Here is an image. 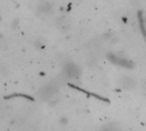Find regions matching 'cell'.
Returning <instances> with one entry per match:
<instances>
[{
    "label": "cell",
    "instance_id": "6da1fadb",
    "mask_svg": "<svg viewBox=\"0 0 146 131\" xmlns=\"http://www.w3.org/2000/svg\"><path fill=\"white\" fill-rule=\"evenodd\" d=\"M109 60L110 62H112L113 63L115 64H117V65H120L121 67H124V68H127V69H132L133 67V64L132 62L127 60V59H123V58H120L115 55H109Z\"/></svg>",
    "mask_w": 146,
    "mask_h": 131
},
{
    "label": "cell",
    "instance_id": "7a4b0ae2",
    "mask_svg": "<svg viewBox=\"0 0 146 131\" xmlns=\"http://www.w3.org/2000/svg\"><path fill=\"white\" fill-rule=\"evenodd\" d=\"M65 72L67 73V75L70 77H74V76H77L78 74H79V70L77 69L76 66L74 65H68L66 70H65Z\"/></svg>",
    "mask_w": 146,
    "mask_h": 131
},
{
    "label": "cell",
    "instance_id": "3957f363",
    "mask_svg": "<svg viewBox=\"0 0 146 131\" xmlns=\"http://www.w3.org/2000/svg\"><path fill=\"white\" fill-rule=\"evenodd\" d=\"M122 86L127 88H132L134 86V81L129 77H124L122 79Z\"/></svg>",
    "mask_w": 146,
    "mask_h": 131
},
{
    "label": "cell",
    "instance_id": "277c9868",
    "mask_svg": "<svg viewBox=\"0 0 146 131\" xmlns=\"http://www.w3.org/2000/svg\"><path fill=\"white\" fill-rule=\"evenodd\" d=\"M40 94L44 99H47V98H50V96L54 94V90H51V88L46 87L42 89V92L40 91Z\"/></svg>",
    "mask_w": 146,
    "mask_h": 131
},
{
    "label": "cell",
    "instance_id": "5b68a950",
    "mask_svg": "<svg viewBox=\"0 0 146 131\" xmlns=\"http://www.w3.org/2000/svg\"><path fill=\"white\" fill-rule=\"evenodd\" d=\"M139 23H140V28L143 33V34L146 36V28H145V21H144V17L142 16V13L139 12Z\"/></svg>",
    "mask_w": 146,
    "mask_h": 131
},
{
    "label": "cell",
    "instance_id": "8992f818",
    "mask_svg": "<svg viewBox=\"0 0 146 131\" xmlns=\"http://www.w3.org/2000/svg\"><path fill=\"white\" fill-rule=\"evenodd\" d=\"M100 131H120V129L116 125L113 124H108L106 126H104Z\"/></svg>",
    "mask_w": 146,
    "mask_h": 131
},
{
    "label": "cell",
    "instance_id": "52a82bcc",
    "mask_svg": "<svg viewBox=\"0 0 146 131\" xmlns=\"http://www.w3.org/2000/svg\"><path fill=\"white\" fill-rule=\"evenodd\" d=\"M145 25H146V21H145Z\"/></svg>",
    "mask_w": 146,
    "mask_h": 131
}]
</instances>
